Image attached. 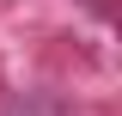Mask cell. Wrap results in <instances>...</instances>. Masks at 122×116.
<instances>
[]
</instances>
